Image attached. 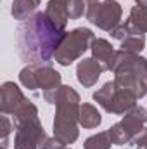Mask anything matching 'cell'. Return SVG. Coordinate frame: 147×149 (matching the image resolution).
I'll use <instances>...</instances> for the list:
<instances>
[{"label":"cell","mask_w":147,"mask_h":149,"mask_svg":"<svg viewBox=\"0 0 147 149\" xmlns=\"http://www.w3.org/2000/svg\"><path fill=\"white\" fill-rule=\"evenodd\" d=\"M112 97H114V80L104 83L102 88H99L94 94V101H97L99 106H102L106 111H111V104H112Z\"/></svg>","instance_id":"2e32d148"},{"label":"cell","mask_w":147,"mask_h":149,"mask_svg":"<svg viewBox=\"0 0 147 149\" xmlns=\"http://www.w3.org/2000/svg\"><path fill=\"white\" fill-rule=\"evenodd\" d=\"M106 68L94 57H88V59H83L80 61L78 68H76V78L78 81L83 85V87H92L97 83L99 76L102 74Z\"/></svg>","instance_id":"9c48e42d"},{"label":"cell","mask_w":147,"mask_h":149,"mask_svg":"<svg viewBox=\"0 0 147 149\" xmlns=\"http://www.w3.org/2000/svg\"><path fill=\"white\" fill-rule=\"evenodd\" d=\"M130 33H132V30L128 28V24H126V21H125V23L118 24V26H116V28L111 31V37L116 38V40H119V42H123V40L128 37Z\"/></svg>","instance_id":"44dd1931"},{"label":"cell","mask_w":147,"mask_h":149,"mask_svg":"<svg viewBox=\"0 0 147 149\" xmlns=\"http://www.w3.org/2000/svg\"><path fill=\"white\" fill-rule=\"evenodd\" d=\"M12 130V123L10 120L7 118V114L2 116V148H7V137Z\"/></svg>","instance_id":"7402d4cb"},{"label":"cell","mask_w":147,"mask_h":149,"mask_svg":"<svg viewBox=\"0 0 147 149\" xmlns=\"http://www.w3.org/2000/svg\"><path fill=\"white\" fill-rule=\"evenodd\" d=\"M144 47H146V37L142 33H130L121 42V50L132 54H139Z\"/></svg>","instance_id":"e0dca14e"},{"label":"cell","mask_w":147,"mask_h":149,"mask_svg":"<svg viewBox=\"0 0 147 149\" xmlns=\"http://www.w3.org/2000/svg\"><path fill=\"white\" fill-rule=\"evenodd\" d=\"M121 5L116 0H104L102 3H88L87 9V19L94 24H97L101 30L112 31L118 24H121Z\"/></svg>","instance_id":"5b68a950"},{"label":"cell","mask_w":147,"mask_h":149,"mask_svg":"<svg viewBox=\"0 0 147 149\" xmlns=\"http://www.w3.org/2000/svg\"><path fill=\"white\" fill-rule=\"evenodd\" d=\"M64 33L54 26L45 12H37L17 28V54L24 63L49 64Z\"/></svg>","instance_id":"6da1fadb"},{"label":"cell","mask_w":147,"mask_h":149,"mask_svg":"<svg viewBox=\"0 0 147 149\" xmlns=\"http://www.w3.org/2000/svg\"><path fill=\"white\" fill-rule=\"evenodd\" d=\"M90 49H92L94 59H97L106 70H109L111 63H112V59H114V52H116V50L112 49V45H111L107 40H104V38H95Z\"/></svg>","instance_id":"7c38bea8"},{"label":"cell","mask_w":147,"mask_h":149,"mask_svg":"<svg viewBox=\"0 0 147 149\" xmlns=\"http://www.w3.org/2000/svg\"><path fill=\"white\" fill-rule=\"evenodd\" d=\"M45 16L54 23V26L61 31H64L66 24H68V9H66V0H50L47 9H45Z\"/></svg>","instance_id":"8fae6325"},{"label":"cell","mask_w":147,"mask_h":149,"mask_svg":"<svg viewBox=\"0 0 147 149\" xmlns=\"http://www.w3.org/2000/svg\"><path fill=\"white\" fill-rule=\"evenodd\" d=\"M88 3H95V2H99V0H87Z\"/></svg>","instance_id":"484cf974"},{"label":"cell","mask_w":147,"mask_h":149,"mask_svg":"<svg viewBox=\"0 0 147 149\" xmlns=\"http://www.w3.org/2000/svg\"><path fill=\"white\" fill-rule=\"evenodd\" d=\"M109 71L114 74H133L137 78H146L147 76V59L140 57L139 54L125 52V50H116L114 59L111 63Z\"/></svg>","instance_id":"8992f818"},{"label":"cell","mask_w":147,"mask_h":149,"mask_svg":"<svg viewBox=\"0 0 147 149\" xmlns=\"http://www.w3.org/2000/svg\"><path fill=\"white\" fill-rule=\"evenodd\" d=\"M45 132L40 125V121H28L16 127V139L14 149H38L45 141Z\"/></svg>","instance_id":"52a82bcc"},{"label":"cell","mask_w":147,"mask_h":149,"mask_svg":"<svg viewBox=\"0 0 147 149\" xmlns=\"http://www.w3.org/2000/svg\"><path fill=\"white\" fill-rule=\"evenodd\" d=\"M43 99L49 104H55L57 113L54 118V137L64 146L73 144L78 139V114H80V95L73 87L61 85L54 90L43 92Z\"/></svg>","instance_id":"7a4b0ae2"},{"label":"cell","mask_w":147,"mask_h":149,"mask_svg":"<svg viewBox=\"0 0 147 149\" xmlns=\"http://www.w3.org/2000/svg\"><path fill=\"white\" fill-rule=\"evenodd\" d=\"M66 9H68L69 19H78L83 16V12H87L83 0H66Z\"/></svg>","instance_id":"ffe728a7"},{"label":"cell","mask_w":147,"mask_h":149,"mask_svg":"<svg viewBox=\"0 0 147 149\" xmlns=\"http://www.w3.org/2000/svg\"><path fill=\"white\" fill-rule=\"evenodd\" d=\"M144 80H146V83H147V76H146V78H144Z\"/></svg>","instance_id":"4316f807"},{"label":"cell","mask_w":147,"mask_h":149,"mask_svg":"<svg viewBox=\"0 0 147 149\" xmlns=\"http://www.w3.org/2000/svg\"><path fill=\"white\" fill-rule=\"evenodd\" d=\"M2 149H7V148H2Z\"/></svg>","instance_id":"83f0119b"},{"label":"cell","mask_w":147,"mask_h":149,"mask_svg":"<svg viewBox=\"0 0 147 149\" xmlns=\"http://www.w3.org/2000/svg\"><path fill=\"white\" fill-rule=\"evenodd\" d=\"M64 149H68V148H64Z\"/></svg>","instance_id":"f1b7e54d"},{"label":"cell","mask_w":147,"mask_h":149,"mask_svg":"<svg viewBox=\"0 0 147 149\" xmlns=\"http://www.w3.org/2000/svg\"><path fill=\"white\" fill-rule=\"evenodd\" d=\"M19 80L30 90L42 88L43 92H47L61 87V73L50 68V64H28L21 70Z\"/></svg>","instance_id":"277c9868"},{"label":"cell","mask_w":147,"mask_h":149,"mask_svg":"<svg viewBox=\"0 0 147 149\" xmlns=\"http://www.w3.org/2000/svg\"><path fill=\"white\" fill-rule=\"evenodd\" d=\"M107 132H109L111 139H112V144H116V146H126V144L133 142V137L125 130V127L121 125V121L116 123V125H112Z\"/></svg>","instance_id":"d6986e66"},{"label":"cell","mask_w":147,"mask_h":149,"mask_svg":"<svg viewBox=\"0 0 147 149\" xmlns=\"http://www.w3.org/2000/svg\"><path fill=\"white\" fill-rule=\"evenodd\" d=\"M78 121L83 128H97L102 123V116L97 111L95 106L83 102L80 106V114H78Z\"/></svg>","instance_id":"5bb4252c"},{"label":"cell","mask_w":147,"mask_h":149,"mask_svg":"<svg viewBox=\"0 0 147 149\" xmlns=\"http://www.w3.org/2000/svg\"><path fill=\"white\" fill-rule=\"evenodd\" d=\"M40 149H64V144L59 141V139H50V137H47L45 141H43V144L40 146Z\"/></svg>","instance_id":"603a6c76"},{"label":"cell","mask_w":147,"mask_h":149,"mask_svg":"<svg viewBox=\"0 0 147 149\" xmlns=\"http://www.w3.org/2000/svg\"><path fill=\"white\" fill-rule=\"evenodd\" d=\"M112 144L109 132H99L85 141V149H109Z\"/></svg>","instance_id":"ac0fdd59"},{"label":"cell","mask_w":147,"mask_h":149,"mask_svg":"<svg viewBox=\"0 0 147 149\" xmlns=\"http://www.w3.org/2000/svg\"><path fill=\"white\" fill-rule=\"evenodd\" d=\"M94 40L95 37L88 28H74L73 31L64 33L54 57L61 66H69L73 61L83 56L87 49L92 47Z\"/></svg>","instance_id":"3957f363"},{"label":"cell","mask_w":147,"mask_h":149,"mask_svg":"<svg viewBox=\"0 0 147 149\" xmlns=\"http://www.w3.org/2000/svg\"><path fill=\"white\" fill-rule=\"evenodd\" d=\"M133 144H137L139 149H147V128H144V130L133 139Z\"/></svg>","instance_id":"cb8c5ba5"},{"label":"cell","mask_w":147,"mask_h":149,"mask_svg":"<svg viewBox=\"0 0 147 149\" xmlns=\"http://www.w3.org/2000/svg\"><path fill=\"white\" fill-rule=\"evenodd\" d=\"M126 24L132 30V33H142V35L147 33V7H142V5L132 7Z\"/></svg>","instance_id":"4fadbf2b"},{"label":"cell","mask_w":147,"mask_h":149,"mask_svg":"<svg viewBox=\"0 0 147 149\" xmlns=\"http://www.w3.org/2000/svg\"><path fill=\"white\" fill-rule=\"evenodd\" d=\"M146 121H147V111L142 106H135V108H132L128 113H125V116L121 120V125L135 139L146 128Z\"/></svg>","instance_id":"30bf717a"},{"label":"cell","mask_w":147,"mask_h":149,"mask_svg":"<svg viewBox=\"0 0 147 149\" xmlns=\"http://www.w3.org/2000/svg\"><path fill=\"white\" fill-rule=\"evenodd\" d=\"M40 0H14L12 2V16L14 19H19V21H26L28 17L33 16L35 9L38 7Z\"/></svg>","instance_id":"9a60e30c"},{"label":"cell","mask_w":147,"mask_h":149,"mask_svg":"<svg viewBox=\"0 0 147 149\" xmlns=\"http://www.w3.org/2000/svg\"><path fill=\"white\" fill-rule=\"evenodd\" d=\"M28 102V99L23 95L21 88L12 83L5 81L2 85V99H0V109L3 114H14L19 108H23Z\"/></svg>","instance_id":"ba28073f"},{"label":"cell","mask_w":147,"mask_h":149,"mask_svg":"<svg viewBox=\"0 0 147 149\" xmlns=\"http://www.w3.org/2000/svg\"><path fill=\"white\" fill-rule=\"evenodd\" d=\"M137 5H142V7H147V0H137Z\"/></svg>","instance_id":"d4e9b609"}]
</instances>
